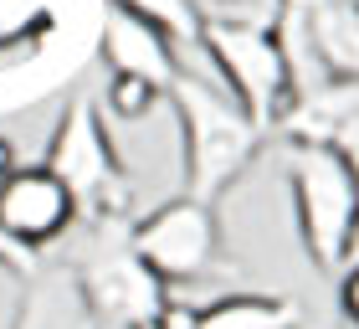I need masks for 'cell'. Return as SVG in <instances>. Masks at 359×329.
I'll use <instances>...</instances> for the list:
<instances>
[{
	"label": "cell",
	"instance_id": "12",
	"mask_svg": "<svg viewBox=\"0 0 359 329\" xmlns=\"http://www.w3.org/2000/svg\"><path fill=\"white\" fill-rule=\"evenodd\" d=\"M11 329H97V324L88 319L83 293H77L72 278H36Z\"/></svg>",
	"mask_w": 359,
	"mask_h": 329
},
{
	"label": "cell",
	"instance_id": "9",
	"mask_svg": "<svg viewBox=\"0 0 359 329\" xmlns=\"http://www.w3.org/2000/svg\"><path fill=\"white\" fill-rule=\"evenodd\" d=\"M103 62H108V72L154 82L159 93H170V82L180 77L175 37L165 26H154L149 15L118 6V0H108V11H103Z\"/></svg>",
	"mask_w": 359,
	"mask_h": 329
},
{
	"label": "cell",
	"instance_id": "13",
	"mask_svg": "<svg viewBox=\"0 0 359 329\" xmlns=\"http://www.w3.org/2000/svg\"><path fill=\"white\" fill-rule=\"evenodd\" d=\"M118 6L149 15L154 26H165L180 52H205V46H201L205 21H201V11H195V0H118Z\"/></svg>",
	"mask_w": 359,
	"mask_h": 329
},
{
	"label": "cell",
	"instance_id": "7",
	"mask_svg": "<svg viewBox=\"0 0 359 329\" xmlns=\"http://www.w3.org/2000/svg\"><path fill=\"white\" fill-rule=\"evenodd\" d=\"M128 242L165 283H195L221 257V221L210 201H195L180 191L175 201L154 206L144 221L128 226Z\"/></svg>",
	"mask_w": 359,
	"mask_h": 329
},
{
	"label": "cell",
	"instance_id": "4",
	"mask_svg": "<svg viewBox=\"0 0 359 329\" xmlns=\"http://www.w3.org/2000/svg\"><path fill=\"white\" fill-rule=\"evenodd\" d=\"M134 221H103L93 226L88 257L72 268V283L83 293V309L93 324L108 329H139L149 324L159 309H170V283L128 242Z\"/></svg>",
	"mask_w": 359,
	"mask_h": 329
},
{
	"label": "cell",
	"instance_id": "18",
	"mask_svg": "<svg viewBox=\"0 0 359 329\" xmlns=\"http://www.w3.org/2000/svg\"><path fill=\"white\" fill-rule=\"evenodd\" d=\"M31 262H36V252H26V247H15L6 232H0V268L11 273H31Z\"/></svg>",
	"mask_w": 359,
	"mask_h": 329
},
{
	"label": "cell",
	"instance_id": "10",
	"mask_svg": "<svg viewBox=\"0 0 359 329\" xmlns=\"http://www.w3.org/2000/svg\"><path fill=\"white\" fill-rule=\"evenodd\" d=\"M277 129L287 139L334 144L359 164V82H318V88L298 93Z\"/></svg>",
	"mask_w": 359,
	"mask_h": 329
},
{
	"label": "cell",
	"instance_id": "1",
	"mask_svg": "<svg viewBox=\"0 0 359 329\" xmlns=\"http://www.w3.org/2000/svg\"><path fill=\"white\" fill-rule=\"evenodd\" d=\"M165 98L175 103L180 139H185V195L216 206L241 180L252 155L262 150L267 129L257 124L221 82L195 77V72H180Z\"/></svg>",
	"mask_w": 359,
	"mask_h": 329
},
{
	"label": "cell",
	"instance_id": "2",
	"mask_svg": "<svg viewBox=\"0 0 359 329\" xmlns=\"http://www.w3.org/2000/svg\"><path fill=\"white\" fill-rule=\"evenodd\" d=\"M283 170L292 186L303 252L318 273H344L359 247V164L334 144L287 139Z\"/></svg>",
	"mask_w": 359,
	"mask_h": 329
},
{
	"label": "cell",
	"instance_id": "8",
	"mask_svg": "<svg viewBox=\"0 0 359 329\" xmlns=\"http://www.w3.org/2000/svg\"><path fill=\"white\" fill-rule=\"evenodd\" d=\"M77 221V201L46 164H15L0 180V232L26 252H41L67 237Z\"/></svg>",
	"mask_w": 359,
	"mask_h": 329
},
{
	"label": "cell",
	"instance_id": "14",
	"mask_svg": "<svg viewBox=\"0 0 359 329\" xmlns=\"http://www.w3.org/2000/svg\"><path fill=\"white\" fill-rule=\"evenodd\" d=\"M201 21H221V26H267L277 31L287 0H195Z\"/></svg>",
	"mask_w": 359,
	"mask_h": 329
},
{
	"label": "cell",
	"instance_id": "16",
	"mask_svg": "<svg viewBox=\"0 0 359 329\" xmlns=\"http://www.w3.org/2000/svg\"><path fill=\"white\" fill-rule=\"evenodd\" d=\"M339 309H344L349 329H359V262L339 273Z\"/></svg>",
	"mask_w": 359,
	"mask_h": 329
},
{
	"label": "cell",
	"instance_id": "17",
	"mask_svg": "<svg viewBox=\"0 0 359 329\" xmlns=\"http://www.w3.org/2000/svg\"><path fill=\"white\" fill-rule=\"evenodd\" d=\"M139 329H195V309L170 304V309H159V314H154L149 324H139Z\"/></svg>",
	"mask_w": 359,
	"mask_h": 329
},
{
	"label": "cell",
	"instance_id": "6",
	"mask_svg": "<svg viewBox=\"0 0 359 329\" xmlns=\"http://www.w3.org/2000/svg\"><path fill=\"white\" fill-rule=\"evenodd\" d=\"M277 37L298 93L318 82H359V0H287Z\"/></svg>",
	"mask_w": 359,
	"mask_h": 329
},
{
	"label": "cell",
	"instance_id": "5",
	"mask_svg": "<svg viewBox=\"0 0 359 329\" xmlns=\"http://www.w3.org/2000/svg\"><path fill=\"white\" fill-rule=\"evenodd\" d=\"M201 46H205V57H210L216 82L252 113L257 124H262V129L283 124V113L292 108L298 88H292V62H287V46H283L277 31H267V26H221V21H205Z\"/></svg>",
	"mask_w": 359,
	"mask_h": 329
},
{
	"label": "cell",
	"instance_id": "15",
	"mask_svg": "<svg viewBox=\"0 0 359 329\" xmlns=\"http://www.w3.org/2000/svg\"><path fill=\"white\" fill-rule=\"evenodd\" d=\"M159 98H165V93H159L154 82L128 77V72H113V82H108V108L118 113V119H144Z\"/></svg>",
	"mask_w": 359,
	"mask_h": 329
},
{
	"label": "cell",
	"instance_id": "19",
	"mask_svg": "<svg viewBox=\"0 0 359 329\" xmlns=\"http://www.w3.org/2000/svg\"><path fill=\"white\" fill-rule=\"evenodd\" d=\"M11 170H15V150H11V139L0 134V180H6Z\"/></svg>",
	"mask_w": 359,
	"mask_h": 329
},
{
	"label": "cell",
	"instance_id": "3",
	"mask_svg": "<svg viewBox=\"0 0 359 329\" xmlns=\"http://www.w3.org/2000/svg\"><path fill=\"white\" fill-rule=\"evenodd\" d=\"M41 164L72 191L77 217H83V221H93V226H103V221H134V217H128L134 191H128L123 160L108 144L103 119H97V108H93L88 93H77L67 103V113H62V124L52 134V150H46Z\"/></svg>",
	"mask_w": 359,
	"mask_h": 329
},
{
	"label": "cell",
	"instance_id": "11",
	"mask_svg": "<svg viewBox=\"0 0 359 329\" xmlns=\"http://www.w3.org/2000/svg\"><path fill=\"white\" fill-rule=\"evenodd\" d=\"M303 304L287 293H226L195 309V329H298Z\"/></svg>",
	"mask_w": 359,
	"mask_h": 329
}]
</instances>
